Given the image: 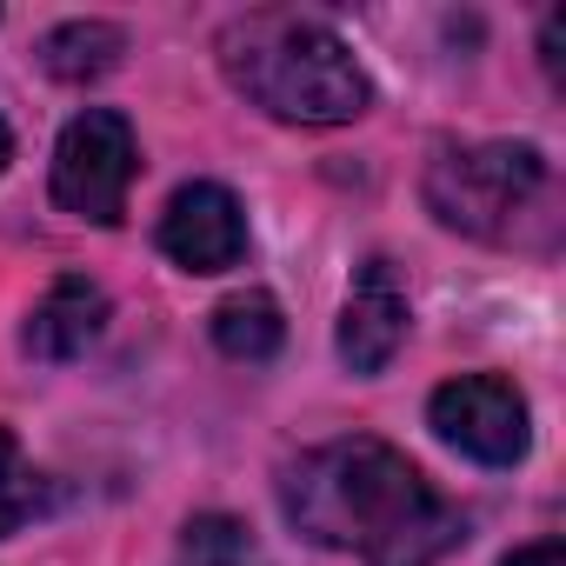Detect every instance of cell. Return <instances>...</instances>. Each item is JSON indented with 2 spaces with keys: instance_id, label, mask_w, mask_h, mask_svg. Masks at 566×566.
Segmentation results:
<instances>
[{
  "instance_id": "6da1fadb",
  "label": "cell",
  "mask_w": 566,
  "mask_h": 566,
  "mask_svg": "<svg viewBox=\"0 0 566 566\" xmlns=\"http://www.w3.org/2000/svg\"><path fill=\"white\" fill-rule=\"evenodd\" d=\"M280 506L314 546L360 553L367 566H433L467 539L460 506H447L420 467L374 433L301 453L280 480Z\"/></svg>"
},
{
  "instance_id": "7a4b0ae2",
  "label": "cell",
  "mask_w": 566,
  "mask_h": 566,
  "mask_svg": "<svg viewBox=\"0 0 566 566\" xmlns=\"http://www.w3.org/2000/svg\"><path fill=\"white\" fill-rule=\"evenodd\" d=\"M213 54L233 94H247L260 114L287 127H347L374 101L354 48L327 21H307V14H280V8L240 14L220 28Z\"/></svg>"
},
{
  "instance_id": "3957f363",
  "label": "cell",
  "mask_w": 566,
  "mask_h": 566,
  "mask_svg": "<svg viewBox=\"0 0 566 566\" xmlns=\"http://www.w3.org/2000/svg\"><path fill=\"white\" fill-rule=\"evenodd\" d=\"M427 213L486 247H553V167L526 140H467L427 160Z\"/></svg>"
},
{
  "instance_id": "277c9868",
  "label": "cell",
  "mask_w": 566,
  "mask_h": 566,
  "mask_svg": "<svg viewBox=\"0 0 566 566\" xmlns=\"http://www.w3.org/2000/svg\"><path fill=\"white\" fill-rule=\"evenodd\" d=\"M134 174H140V147H134L127 114L87 107V114H74L61 127V147H54V200L74 220L120 227L127 193H134Z\"/></svg>"
},
{
  "instance_id": "5b68a950",
  "label": "cell",
  "mask_w": 566,
  "mask_h": 566,
  "mask_svg": "<svg viewBox=\"0 0 566 566\" xmlns=\"http://www.w3.org/2000/svg\"><path fill=\"white\" fill-rule=\"evenodd\" d=\"M427 427H433L453 453H467V460H480V467H513V460L526 453V440H533L526 400H520V387L500 380V374H460V380L433 387Z\"/></svg>"
},
{
  "instance_id": "8992f818",
  "label": "cell",
  "mask_w": 566,
  "mask_h": 566,
  "mask_svg": "<svg viewBox=\"0 0 566 566\" xmlns=\"http://www.w3.org/2000/svg\"><path fill=\"white\" fill-rule=\"evenodd\" d=\"M160 253L187 273H227L247 253V213L220 180H187L160 213Z\"/></svg>"
},
{
  "instance_id": "52a82bcc",
  "label": "cell",
  "mask_w": 566,
  "mask_h": 566,
  "mask_svg": "<svg viewBox=\"0 0 566 566\" xmlns=\"http://www.w3.org/2000/svg\"><path fill=\"white\" fill-rule=\"evenodd\" d=\"M400 340H407V294H400L387 260H367L347 307H340V360L354 374H387Z\"/></svg>"
},
{
  "instance_id": "ba28073f",
  "label": "cell",
  "mask_w": 566,
  "mask_h": 566,
  "mask_svg": "<svg viewBox=\"0 0 566 566\" xmlns=\"http://www.w3.org/2000/svg\"><path fill=\"white\" fill-rule=\"evenodd\" d=\"M107 327V294L94 287V280L67 273L54 280V287L41 294V307L28 314V354L34 360H81Z\"/></svg>"
},
{
  "instance_id": "9c48e42d",
  "label": "cell",
  "mask_w": 566,
  "mask_h": 566,
  "mask_svg": "<svg viewBox=\"0 0 566 566\" xmlns=\"http://www.w3.org/2000/svg\"><path fill=\"white\" fill-rule=\"evenodd\" d=\"M120 54H127V34H120L114 21H61V28L41 41V67H48L54 81H74V87L114 74Z\"/></svg>"
},
{
  "instance_id": "30bf717a",
  "label": "cell",
  "mask_w": 566,
  "mask_h": 566,
  "mask_svg": "<svg viewBox=\"0 0 566 566\" xmlns=\"http://www.w3.org/2000/svg\"><path fill=\"white\" fill-rule=\"evenodd\" d=\"M280 340H287V321L266 294H233L213 307V347L227 360H273Z\"/></svg>"
},
{
  "instance_id": "8fae6325",
  "label": "cell",
  "mask_w": 566,
  "mask_h": 566,
  "mask_svg": "<svg viewBox=\"0 0 566 566\" xmlns=\"http://www.w3.org/2000/svg\"><path fill=\"white\" fill-rule=\"evenodd\" d=\"M180 566H266V559H260V546H253V533L240 520L200 513L180 533Z\"/></svg>"
},
{
  "instance_id": "7c38bea8",
  "label": "cell",
  "mask_w": 566,
  "mask_h": 566,
  "mask_svg": "<svg viewBox=\"0 0 566 566\" xmlns=\"http://www.w3.org/2000/svg\"><path fill=\"white\" fill-rule=\"evenodd\" d=\"M34 513H41V473L28 467L21 440L0 427V539H8L21 520H34Z\"/></svg>"
},
{
  "instance_id": "4fadbf2b",
  "label": "cell",
  "mask_w": 566,
  "mask_h": 566,
  "mask_svg": "<svg viewBox=\"0 0 566 566\" xmlns=\"http://www.w3.org/2000/svg\"><path fill=\"white\" fill-rule=\"evenodd\" d=\"M500 566H566V546L559 539H533V546H513Z\"/></svg>"
},
{
  "instance_id": "5bb4252c",
  "label": "cell",
  "mask_w": 566,
  "mask_h": 566,
  "mask_svg": "<svg viewBox=\"0 0 566 566\" xmlns=\"http://www.w3.org/2000/svg\"><path fill=\"white\" fill-rule=\"evenodd\" d=\"M8 160H14V134H8V120H0V174H8Z\"/></svg>"
}]
</instances>
